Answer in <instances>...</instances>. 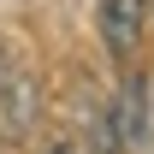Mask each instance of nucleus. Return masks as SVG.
Returning a JSON list of instances; mask_svg holds the SVG:
<instances>
[{
  "instance_id": "20e7f679",
  "label": "nucleus",
  "mask_w": 154,
  "mask_h": 154,
  "mask_svg": "<svg viewBox=\"0 0 154 154\" xmlns=\"http://www.w3.org/2000/svg\"><path fill=\"white\" fill-rule=\"evenodd\" d=\"M48 154H77V142H71V136H65V142H54V148H48Z\"/></svg>"
},
{
  "instance_id": "f257e3e1",
  "label": "nucleus",
  "mask_w": 154,
  "mask_h": 154,
  "mask_svg": "<svg viewBox=\"0 0 154 154\" xmlns=\"http://www.w3.org/2000/svg\"><path fill=\"white\" fill-rule=\"evenodd\" d=\"M42 125V77L18 48H0V142H24Z\"/></svg>"
},
{
  "instance_id": "7ed1b4c3",
  "label": "nucleus",
  "mask_w": 154,
  "mask_h": 154,
  "mask_svg": "<svg viewBox=\"0 0 154 154\" xmlns=\"http://www.w3.org/2000/svg\"><path fill=\"white\" fill-rule=\"evenodd\" d=\"M113 125H119V142L125 148H142L148 142V83L142 77H125V89L113 101Z\"/></svg>"
},
{
  "instance_id": "f03ea898",
  "label": "nucleus",
  "mask_w": 154,
  "mask_h": 154,
  "mask_svg": "<svg viewBox=\"0 0 154 154\" xmlns=\"http://www.w3.org/2000/svg\"><path fill=\"white\" fill-rule=\"evenodd\" d=\"M101 42H107V54L131 59L136 42H142V24H148V0H101Z\"/></svg>"
}]
</instances>
